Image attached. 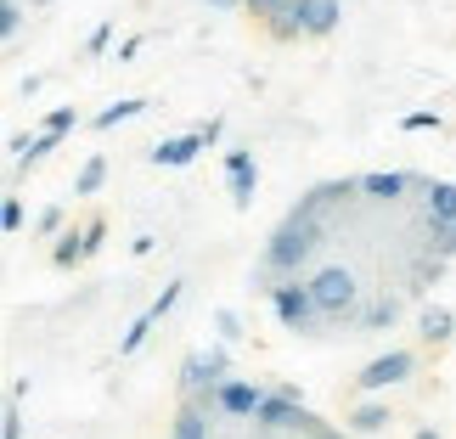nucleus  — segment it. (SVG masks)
Here are the masks:
<instances>
[{
    "label": "nucleus",
    "instance_id": "nucleus-1",
    "mask_svg": "<svg viewBox=\"0 0 456 439\" xmlns=\"http://www.w3.org/2000/svg\"><path fill=\"white\" fill-rule=\"evenodd\" d=\"M322 242H327V225H310V220H293V215H288V220L265 237V254H259V265L276 271L282 282H299V276L315 265Z\"/></svg>",
    "mask_w": 456,
    "mask_h": 439
},
{
    "label": "nucleus",
    "instance_id": "nucleus-2",
    "mask_svg": "<svg viewBox=\"0 0 456 439\" xmlns=\"http://www.w3.org/2000/svg\"><path fill=\"white\" fill-rule=\"evenodd\" d=\"M310 293L327 327H355L361 321V276L349 265H322L310 271Z\"/></svg>",
    "mask_w": 456,
    "mask_h": 439
},
{
    "label": "nucleus",
    "instance_id": "nucleus-3",
    "mask_svg": "<svg viewBox=\"0 0 456 439\" xmlns=\"http://www.w3.org/2000/svg\"><path fill=\"white\" fill-rule=\"evenodd\" d=\"M220 383H232V344L191 349L181 361V400H203V394H215Z\"/></svg>",
    "mask_w": 456,
    "mask_h": 439
},
{
    "label": "nucleus",
    "instance_id": "nucleus-4",
    "mask_svg": "<svg viewBox=\"0 0 456 439\" xmlns=\"http://www.w3.org/2000/svg\"><path fill=\"white\" fill-rule=\"evenodd\" d=\"M271 315L282 321L288 332H299V338H315L327 321H322V310H315V293H310V276H299V282H282L271 298Z\"/></svg>",
    "mask_w": 456,
    "mask_h": 439
},
{
    "label": "nucleus",
    "instance_id": "nucleus-5",
    "mask_svg": "<svg viewBox=\"0 0 456 439\" xmlns=\"http://www.w3.org/2000/svg\"><path fill=\"white\" fill-rule=\"evenodd\" d=\"M191 406H203L208 417H220V423H254V411L265 406V389H259L254 378H232V383H220L215 394L191 400Z\"/></svg>",
    "mask_w": 456,
    "mask_h": 439
},
{
    "label": "nucleus",
    "instance_id": "nucleus-6",
    "mask_svg": "<svg viewBox=\"0 0 456 439\" xmlns=\"http://www.w3.org/2000/svg\"><path fill=\"white\" fill-rule=\"evenodd\" d=\"M299 411H305V394H299V383H276V389H265V406L254 411V434H259V439H276V434H288L293 423H299Z\"/></svg>",
    "mask_w": 456,
    "mask_h": 439
},
{
    "label": "nucleus",
    "instance_id": "nucleus-7",
    "mask_svg": "<svg viewBox=\"0 0 456 439\" xmlns=\"http://www.w3.org/2000/svg\"><path fill=\"white\" fill-rule=\"evenodd\" d=\"M417 372V355L411 349H389V355H378V361H366L361 366V378H355V394L361 400H372L383 389H395V383H406Z\"/></svg>",
    "mask_w": 456,
    "mask_h": 439
},
{
    "label": "nucleus",
    "instance_id": "nucleus-8",
    "mask_svg": "<svg viewBox=\"0 0 456 439\" xmlns=\"http://www.w3.org/2000/svg\"><path fill=\"white\" fill-rule=\"evenodd\" d=\"M355 191H361L355 181H322V186H310L305 198L288 208V215H293V220H310V225H327V208H344Z\"/></svg>",
    "mask_w": 456,
    "mask_h": 439
},
{
    "label": "nucleus",
    "instance_id": "nucleus-9",
    "mask_svg": "<svg viewBox=\"0 0 456 439\" xmlns=\"http://www.w3.org/2000/svg\"><path fill=\"white\" fill-rule=\"evenodd\" d=\"M355 186H361V198H372V203H395V198H406V191H428V181H417V175H400V169L355 175Z\"/></svg>",
    "mask_w": 456,
    "mask_h": 439
},
{
    "label": "nucleus",
    "instance_id": "nucleus-10",
    "mask_svg": "<svg viewBox=\"0 0 456 439\" xmlns=\"http://www.w3.org/2000/svg\"><path fill=\"white\" fill-rule=\"evenodd\" d=\"M225 186H232V203L237 208H254V191H259L254 147H232V152H225Z\"/></svg>",
    "mask_w": 456,
    "mask_h": 439
},
{
    "label": "nucleus",
    "instance_id": "nucleus-11",
    "mask_svg": "<svg viewBox=\"0 0 456 439\" xmlns=\"http://www.w3.org/2000/svg\"><path fill=\"white\" fill-rule=\"evenodd\" d=\"M198 152H208V142H203L198 130H186V135H169V142H158L147 158H152L158 169H186V164H191Z\"/></svg>",
    "mask_w": 456,
    "mask_h": 439
},
{
    "label": "nucleus",
    "instance_id": "nucleus-12",
    "mask_svg": "<svg viewBox=\"0 0 456 439\" xmlns=\"http://www.w3.org/2000/svg\"><path fill=\"white\" fill-rule=\"evenodd\" d=\"M299 12H305V40H327L344 17L338 0H299Z\"/></svg>",
    "mask_w": 456,
    "mask_h": 439
},
{
    "label": "nucleus",
    "instance_id": "nucleus-13",
    "mask_svg": "<svg viewBox=\"0 0 456 439\" xmlns=\"http://www.w3.org/2000/svg\"><path fill=\"white\" fill-rule=\"evenodd\" d=\"M423 215H428V225H456V181H428Z\"/></svg>",
    "mask_w": 456,
    "mask_h": 439
},
{
    "label": "nucleus",
    "instance_id": "nucleus-14",
    "mask_svg": "<svg viewBox=\"0 0 456 439\" xmlns=\"http://www.w3.org/2000/svg\"><path fill=\"white\" fill-rule=\"evenodd\" d=\"M12 152H17V164H12V169H17V175H28L34 164H45V158L57 152V135H45V130H40V135H12Z\"/></svg>",
    "mask_w": 456,
    "mask_h": 439
},
{
    "label": "nucleus",
    "instance_id": "nucleus-15",
    "mask_svg": "<svg viewBox=\"0 0 456 439\" xmlns=\"http://www.w3.org/2000/svg\"><path fill=\"white\" fill-rule=\"evenodd\" d=\"M400 321V298L395 293H378V298H366V305H361V332H389Z\"/></svg>",
    "mask_w": 456,
    "mask_h": 439
},
{
    "label": "nucleus",
    "instance_id": "nucleus-16",
    "mask_svg": "<svg viewBox=\"0 0 456 439\" xmlns=\"http://www.w3.org/2000/svg\"><path fill=\"white\" fill-rule=\"evenodd\" d=\"M417 338L423 344H451L456 338V315L445 305H423V315H417Z\"/></svg>",
    "mask_w": 456,
    "mask_h": 439
},
{
    "label": "nucleus",
    "instance_id": "nucleus-17",
    "mask_svg": "<svg viewBox=\"0 0 456 439\" xmlns=\"http://www.w3.org/2000/svg\"><path fill=\"white\" fill-rule=\"evenodd\" d=\"M389 423H395V411H389V400H378V394L349 411V434H383Z\"/></svg>",
    "mask_w": 456,
    "mask_h": 439
},
{
    "label": "nucleus",
    "instance_id": "nucleus-18",
    "mask_svg": "<svg viewBox=\"0 0 456 439\" xmlns=\"http://www.w3.org/2000/svg\"><path fill=\"white\" fill-rule=\"evenodd\" d=\"M169 439H208V411L181 400V406H175V423H169Z\"/></svg>",
    "mask_w": 456,
    "mask_h": 439
},
{
    "label": "nucleus",
    "instance_id": "nucleus-19",
    "mask_svg": "<svg viewBox=\"0 0 456 439\" xmlns=\"http://www.w3.org/2000/svg\"><path fill=\"white\" fill-rule=\"evenodd\" d=\"M85 259H91V254H85V225H79V232L68 225V232L57 237V248H51V265H57V271H74V265H85Z\"/></svg>",
    "mask_w": 456,
    "mask_h": 439
},
{
    "label": "nucleus",
    "instance_id": "nucleus-20",
    "mask_svg": "<svg viewBox=\"0 0 456 439\" xmlns=\"http://www.w3.org/2000/svg\"><path fill=\"white\" fill-rule=\"evenodd\" d=\"M265 34H271V40H282V45H288V40H305V12H299V0H288V6L265 23Z\"/></svg>",
    "mask_w": 456,
    "mask_h": 439
},
{
    "label": "nucleus",
    "instance_id": "nucleus-21",
    "mask_svg": "<svg viewBox=\"0 0 456 439\" xmlns=\"http://www.w3.org/2000/svg\"><path fill=\"white\" fill-rule=\"evenodd\" d=\"M142 113H147L142 96H118L113 108H102V113L91 118V125H96V130H118V125H130V118H142Z\"/></svg>",
    "mask_w": 456,
    "mask_h": 439
},
{
    "label": "nucleus",
    "instance_id": "nucleus-22",
    "mask_svg": "<svg viewBox=\"0 0 456 439\" xmlns=\"http://www.w3.org/2000/svg\"><path fill=\"white\" fill-rule=\"evenodd\" d=\"M102 186H108V158L91 152V158H85V169L74 175V198H96Z\"/></svg>",
    "mask_w": 456,
    "mask_h": 439
},
{
    "label": "nucleus",
    "instance_id": "nucleus-23",
    "mask_svg": "<svg viewBox=\"0 0 456 439\" xmlns=\"http://www.w3.org/2000/svg\"><path fill=\"white\" fill-rule=\"evenodd\" d=\"M276 439H349V434L332 428V423H322L315 411H299V423H293L288 434H276Z\"/></svg>",
    "mask_w": 456,
    "mask_h": 439
},
{
    "label": "nucleus",
    "instance_id": "nucleus-24",
    "mask_svg": "<svg viewBox=\"0 0 456 439\" xmlns=\"http://www.w3.org/2000/svg\"><path fill=\"white\" fill-rule=\"evenodd\" d=\"M440 276H445V259L440 254H417L411 259V293H428Z\"/></svg>",
    "mask_w": 456,
    "mask_h": 439
},
{
    "label": "nucleus",
    "instance_id": "nucleus-25",
    "mask_svg": "<svg viewBox=\"0 0 456 439\" xmlns=\"http://www.w3.org/2000/svg\"><path fill=\"white\" fill-rule=\"evenodd\" d=\"M152 327H158V321H152V315H147V310H142V315H135V321L125 327V338H118V361H130V355H135V349H142V344L152 338Z\"/></svg>",
    "mask_w": 456,
    "mask_h": 439
},
{
    "label": "nucleus",
    "instance_id": "nucleus-26",
    "mask_svg": "<svg viewBox=\"0 0 456 439\" xmlns=\"http://www.w3.org/2000/svg\"><path fill=\"white\" fill-rule=\"evenodd\" d=\"M40 130L62 142V135H74V130H79V113H74V108H51V113L40 118Z\"/></svg>",
    "mask_w": 456,
    "mask_h": 439
},
{
    "label": "nucleus",
    "instance_id": "nucleus-27",
    "mask_svg": "<svg viewBox=\"0 0 456 439\" xmlns=\"http://www.w3.org/2000/svg\"><path fill=\"white\" fill-rule=\"evenodd\" d=\"M423 254H440V259H451V254H456V225H428V242H423Z\"/></svg>",
    "mask_w": 456,
    "mask_h": 439
},
{
    "label": "nucleus",
    "instance_id": "nucleus-28",
    "mask_svg": "<svg viewBox=\"0 0 456 439\" xmlns=\"http://www.w3.org/2000/svg\"><path fill=\"white\" fill-rule=\"evenodd\" d=\"M181 293H186V282H164V293H158L152 305H147V315H152V321H164V315L181 305Z\"/></svg>",
    "mask_w": 456,
    "mask_h": 439
},
{
    "label": "nucleus",
    "instance_id": "nucleus-29",
    "mask_svg": "<svg viewBox=\"0 0 456 439\" xmlns=\"http://www.w3.org/2000/svg\"><path fill=\"white\" fill-rule=\"evenodd\" d=\"M23 28V0H0V40H17Z\"/></svg>",
    "mask_w": 456,
    "mask_h": 439
},
{
    "label": "nucleus",
    "instance_id": "nucleus-30",
    "mask_svg": "<svg viewBox=\"0 0 456 439\" xmlns=\"http://www.w3.org/2000/svg\"><path fill=\"white\" fill-rule=\"evenodd\" d=\"M0 439H23V400H6V411H0Z\"/></svg>",
    "mask_w": 456,
    "mask_h": 439
},
{
    "label": "nucleus",
    "instance_id": "nucleus-31",
    "mask_svg": "<svg viewBox=\"0 0 456 439\" xmlns=\"http://www.w3.org/2000/svg\"><path fill=\"white\" fill-rule=\"evenodd\" d=\"M215 327H220V344H237L242 338V315L237 310H215Z\"/></svg>",
    "mask_w": 456,
    "mask_h": 439
},
{
    "label": "nucleus",
    "instance_id": "nucleus-32",
    "mask_svg": "<svg viewBox=\"0 0 456 439\" xmlns=\"http://www.w3.org/2000/svg\"><path fill=\"white\" fill-rule=\"evenodd\" d=\"M0 232H6V237H17V232H23V203H17V198H6V203H0Z\"/></svg>",
    "mask_w": 456,
    "mask_h": 439
},
{
    "label": "nucleus",
    "instance_id": "nucleus-33",
    "mask_svg": "<svg viewBox=\"0 0 456 439\" xmlns=\"http://www.w3.org/2000/svg\"><path fill=\"white\" fill-rule=\"evenodd\" d=\"M102 242H108V220H102V215H91V220H85V254H96Z\"/></svg>",
    "mask_w": 456,
    "mask_h": 439
},
{
    "label": "nucleus",
    "instance_id": "nucleus-34",
    "mask_svg": "<svg viewBox=\"0 0 456 439\" xmlns=\"http://www.w3.org/2000/svg\"><path fill=\"white\" fill-rule=\"evenodd\" d=\"M400 130H440V113H434V108H417V113L400 118Z\"/></svg>",
    "mask_w": 456,
    "mask_h": 439
},
{
    "label": "nucleus",
    "instance_id": "nucleus-35",
    "mask_svg": "<svg viewBox=\"0 0 456 439\" xmlns=\"http://www.w3.org/2000/svg\"><path fill=\"white\" fill-rule=\"evenodd\" d=\"M282 6H288V0H242V12H248V17H259V23H271V17L282 12Z\"/></svg>",
    "mask_w": 456,
    "mask_h": 439
},
{
    "label": "nucleus",
    "instance_id": "nucleus-36",
    "mask_svg": "<svg viewBox=\"0 0 456 439\" xmlns=\"http://www.w3.org/2000/svg\"><path fill=\"white\" fill-rule=\"evenodd\" d=\"M34 232H40V237H62L68 232V225H62V208H45V215L34 220Z\"/></svg>",
    "mask_w": 456,
    "mask_h": 439
},
{
    "label": "nucleus",
    "instance_id": "nucleus-37",
    "mask_svg": "<svg viewBox=\"0 0 456 439\" xmlns=\"http://www.w3.org/2000/svg\"><path fill=\"white\" fill-rule=\"evenodd\" d=\"M108 40H113V23H102L91 40H85V51H91V57H102V51H108Z\"/></svg>",
    "mask_w": 456,
    "mask_h": 439
},
{
    "label": "nucleus",
    "instance_id": "nucleus-38",
    "mask_svg": "<svg viewBox=\"0 0 456 439\" xmlns=\"http://www.w3.org/2000/svg\"><path fill=\"white\" fill-rule=\"evenodd\" d=\"M198 135H203V142H208V147H215V142H220V135H225V118H208V125H198Z\"/></svg>",
    "mask_w": 456,
    "mask_h": 439
},
{
    "label": "nucleus",
    "instance_id": "nucleus-39",
    "mask_svg": "<svg viewBox=\"0 0 456 439\" xmlns=\"http://www.w3.org/2000/svg\"><path fill=\"white\" fill-rule=\"evenodd\" d=\"M208 6H215V12H237L242 0H208Z\"/></svg>",
    "mask_w": 456,
    "mask_h": 439
},
{
    "label": "nucleus",
    "instance_id": "nucleus-40",
    "mask_svg": "<svg viewBox=\"0 0 456 439\" xmlns=\"http://www.w3.org/2000/svg\"><path fill=\"white\" fill-rule=\"evenodd\" d=\"M411 439H440V428H417V434H411Z\"/></svg>",
    "mask_w": 456,
    "mask_h": 439
},
{
    "label": "nucleus",
    "instance_id": "nucleus-41",
    "mask_svg": "<svg viewBox=\"0 0 456 439\" xmlns=\"http://www.w3.org/2000/svg\"><path fill=\"white\" fill-rule=\"evenodd\" d=\"M34 6H45V0H34Z\"/></svg>",
    "mask_w": 456,
    "mask_h": 439
}]
</instances>
